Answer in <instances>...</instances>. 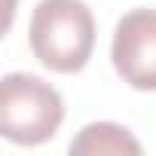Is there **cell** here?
<instances>
[{"label":"cell","instance_id":"cell-1","mask_svg":"<svg viewBox=\"0 0 156 156\" xmlns=\"http://www.w3.org/2000/svg\"><path fill=\"white\" fill-rule=\"evenodd\" d=\"M28 40L37 61L55 73L83 70L95 49V19L83 0H40Z\"/></svg>","mask_w":156,"mask_h":156},{"label":"cell","instance_id":"cell-2","mask_svg":"<svg viewBox=\"0 0 156 156\" xmlns=\"http://www.w3.org/2000/svg\"><path fill=\"white\" fill-rule=\"evenodd\" d=\"M64 119L61 95L34 73H6L0 83V132L12 144H43Z\"/></svg>","mask_w":156,"mask_h":156},{"label":"cell","instance_id":"cell-3","mask_svg":"<svg viewBox=\"0 0 156 156\" xmlns=\"http://www.w3.org/2000/svg\"><path fill=\"white\" fill-rule=\"evenodd\" d=\"M110 58L122 83L156 92V9H132L116 22Z\"/></svg>","mask_w":156,"mask_h":156},{"label":"cell","instance_id":"cell-4","mask_svg":"<svg viewBox=\"0 0 156 156\" xmlns=\"http://www.w3.org/2000/svg\"><path fill=\"white\" fill-rule=\"evenodd\" d=\"M138 156L141 144L116 122H92L70 141V156Z\"/></svg>","mask_w":156,"mask_h":156}]
</instances>
